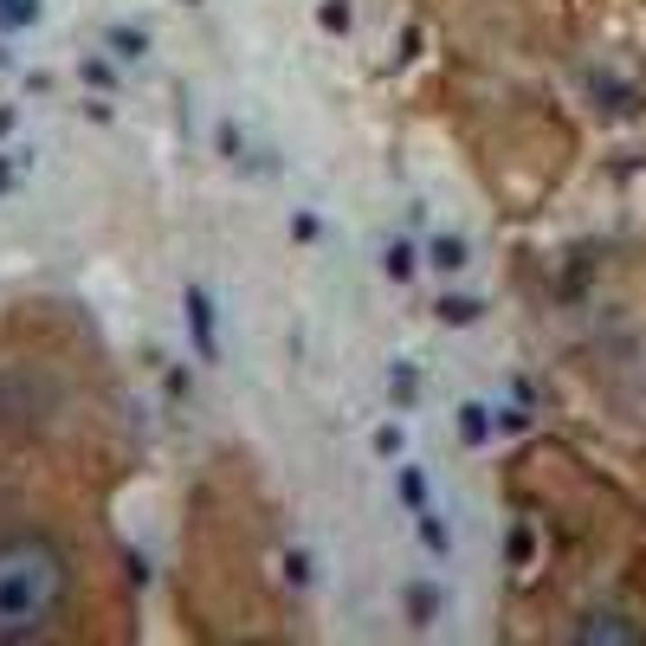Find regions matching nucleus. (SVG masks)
I'll use <instances>...</instances> for the list:
<instances>
[{"instance_id":"8","label":"nucleus","mask_w":646,"mask_h":646,"mask_svg":"<svg viewBox=\"0 0 646 646\" xmlns=\"http://www.w3.org/2000/svg\"><path fill=\"white\" fill-rule=\"evenodd\" d=\"M401 498H408L414 511L427 504V484H420V472H414V466H408V472H401Z\"/></svg>"},{"instance_id":"13","label":"nucleus","mask_w":646,"mask_h":646,"mask_svg":"<svg viewBox=\"0 0 646 646\" xmlns=\"http://www.w3.org/2000/svg\"><path fill=\"white\" fill-rule=\"evenodd\" d=\"M523 556H531V531L517 523V531H511V562H523Z\"/></svg>"},{"instance_id":"5","label":"nucleus","mask_w":646,"mask_h":646,"mask_svg":"<svg viewBox=\"0 0 646 646\" xmlns=\"http://www.w3.org/2000/svg\"><path fill=\"white\" fill-rule=\"evenodd\" d=\"M433 265L459 272V265H466V246H459V239H433Z\"/></svg>"},{"instance_id":"6","label":"nucleus","mask_w":646,"mask_h":646,"mask_svg":"<svg viewBox=\"0 0 646 646\" xmlns=\"http://www.w3.org/2000/svg\"><path fill=\"white\" fill-rule=\"evenodd\" d=\"M408 608H414V627H427L439 601H433V588H408Z\"/></svg>"},{"instance_id":"7","label":"nucleus","mask_w":646,"mask_h":646,"mask_svg":"<svg viewBox=\"0 0 646 646\" xmlns=\"http://www.w3.org/2000/svg\"><path fill=\"white\" fill-rule=\"evenodd\" d=\"M439 317H447V323H472V317H478V298H447V304H439Z\"/></svg>"},{"instance_id":"4","label":"nucleus","mask_w":646,"mask_h":646,"mask_svg":"<svg viewBox=\"0 0 646 646\" xmlns=\"http://www.w3.org/2000/svg\"><path fill=\"white\" fill-rule=\"evenodd\" d=\"M459 433H466V439H484V433H492V420H484L478 401H466V408H459Z\"/></svg>"},{"instance_id":"9","label":"nucleus","mask_w":646,"mask_h":646,"mask_svg":"<svg viewBox=\"0 0 646 646\" xmlns=\"http://www.w3.org/2000/svg\"><path fill=\"white\" fill-rule=\"evenodd\" d=\"M420 537H427L433 549H447V543H453V537H447V523H439V517H427V511H420Z\"/></svg>"},{"instance_id":"1","label":"nucleus","mask_w":646,"mask_h":646,"mask_svg":"<svg viewBox=\"0 0 646 646\" xmlns=\"http://www.w3.org/2000/svg\"><path fill=\"white\" fill-rule=\"evenodd\" d=\"M65 601V556L52 537H7L0 543V646L39 640Z\"/></svg>"},{"instance_id":"12","label":"nucleus","mask_w":646,"mask_h":646,"mask_svg":"<svg viewBox=\"0 0 646 646\" xmlns=\"http://www.w3.org/2000/svg\"><path fill=\"white\" fill-rule=\"evenodd\" d=\"M388 272H394V278H408V272H414V253H408V246H394V253H388Z\"/></svg>"},{"instance_id":"10","label":"nucleus","mask_w":646,"mask_h":646,"mask_svg":"<svg viewBox=\"0 0 646 646\" xmlns=\"http://www.w3.org/2000/svg\"><path fill=\"white\" fill-rule=\"evenodd\" d=\"M0 20H7V26H26V20H32V0H0Z\"/></svg>"},{"instance_id":"11","label":"nucleus","mask_w":646,"mask_h":646,"mask_svg":"<svg viewBox=\"0 0 646 646\" xmlns=\"http://www.w3.org/2000/svg\"><path fill=\"white\" fill-rule=\"evenodd\" d=\"M323 26H330V32H343V26H349V7H343V0H330V7H323Z\"/></svg>"},{"instance_id":"3","label":"nucleus","mask_w":646,"mask_h":646,"mask_svg":"<svg viewBox=\"0 0 646 646\" xmlns=\"http://www.w3.org/2000/svg\"><path fill=\"white\" fill-rule=\"evenodd\" d=\"M576 640H640V627L621 621V614H582L576 621Z\"/></svg>"},{"instance_id":"2","label":"nucleus","mask_w":646,"mask_h":646,"mask_svg":"<svg viewBox=\"0 0 646 646\" xmlns=\"http://www.w3.org/2000/svg\"><path fill=\"white\" fill-rule=\"evenodd\" d=\"M188 330H194V349L200 362H220V343H214V304L200 285H188Z\"/></svg>"}]
</instances>
